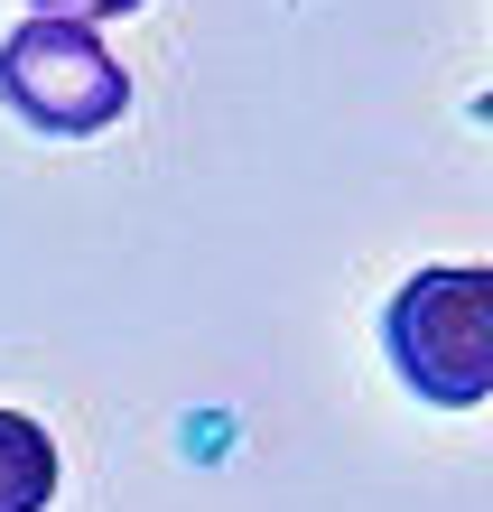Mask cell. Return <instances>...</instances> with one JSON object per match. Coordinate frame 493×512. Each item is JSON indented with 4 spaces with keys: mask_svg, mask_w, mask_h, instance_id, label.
I'll return each instance as SVG.
<instances>
[{
    "mask_svg": "<svg viewBox=\"0 0 493 512\" xmlns=\"http://www.w3.org/2000/svg\"><path fill=\"white\" fill-rule=\"evenodd\" d=\"M382 354L410 401L428 410H475L493 391V270L484 261H438L410 270L382 308Z\"/></svg>",
    "mask_w": 493,
    "mask_h": 512,
    "instance_id": "6da1fadb",
    "label": "cell"
},
{
    "mask_svg": "<svg viewBox=\"0 0 493 512\" xmlns=\"http://www.w3.org/2000/svg\"><path fill=\"white\" fill-rule=\"evenodd\" d=\"M0 112L38 140H94L131 112V75L103 47V28L75 19H19L0 38Z\"/></svg>",
    "mask_w": 493,
    "mask_h": 512,
    "instance_id": "7a4b0ae2",
    "label": "cell"
},
{
    "mask_svg": "<svg viewBox=\"0 0 493 512\" xmlns=\"http://www.w3.org/2000/svg\"><path fill=\"white\" fill-rule=\"evenodd\" d=\"M56 438H47V419H28V410H0V512H47L56 503Z\"/></svg>",
    "mask_w": 493,
    "mask_h": 512,
    "instance_id": "3957f363",
    "label": "cell"
},
{
    "mask_svg": "<svg viewBox=\"0 0 493 512\" xmlns=\"http://www.w3.org/2000/svg\"><path fill=\"white\" fill-rule=\"evenodd\" d=\"M149 0H28V19H75V28H103V19H131Z\"/></svg>",
    "mask_w": 493,
    "mask_h": 512,
    "instance_id": "277c9868",
    "label": "cell"
}]
</instances>
